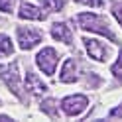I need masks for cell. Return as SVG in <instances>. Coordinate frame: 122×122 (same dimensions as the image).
Returning a JSON list of instances; mask_svg holds the SVG:
<instances>
[{"label": "cell", "instance_id": "cell-1", "mask_svg": "<svg viewBox=\"0 0 122 122\" xmlns=\"http://www.w3.org/2000/svg\"><path fill=\"white\" fill-rule=\"evenodd\" d=\"M79 24L83 30H89V32H97V34H102L104 37H108V40L116 41V37H114V34L108 30V26H106V22L101 18V16H95V14L91 12H85L79 16Z\"/></svg>", "mask_w": 122, "mask_h": 122}, {"label": "cell", "instance_id": "cell-2", "mask_svg": "<svg viewBox=\"0 0 122 122\" xmlns=\"http://www.w3.org/2000/svg\"><path fill=\"white\" fill-rule=\"evenodd\" d=\"M36 61H37V67H40L45 75H53L59 57H57V51L53 49V47H43L40 53H37Z\"/></svg>", "mask_w": 122, "mask_h": 122}, {"label": "cell", "instance_id": "cell-3", "mask_svg": "<svg viewBox=\"0 0 122 122\" xmlns=\"http://www.w3.org/2000/svg\"><path fill=\"white\" fill-rule=\"evenodd\" d=\"M0 77L8 85L12 93L20 95V73H18V63H8V65H0Z\"/></svg>", "mask_w": 122, "mask_h": 122}, {"label": "cell", "instance_id": "cell-4", "mask_svg": "<svg viewBox=\"0 0 122 122\" xmlns=\"http://www.w3.org/2000/svg\"><path fill=\"white\" fill-rule=\"evenodd\" d=\"M87 97L83 95H73V97H67L63 98V102H61V108H63V112L67 114V116H77V114H81L83 110L87 108Z\"/></svg>", "mask_w": 122, "mask_h": 122}, {"label": "cell", "instance_id": "cell-5", "mask_svg": "<svg viewBox=\"0 0 122 122\" xmlns=\"http://www.w3.org/2000/svg\"><path fill=\"white\" fill-rule=\"evenodd\" d=\"M18 41L22 49H32L41 41V34L32 28H18Z\"/></svg>", "mask_w": 122, "mask_h": 122}, {"label": "cell", "instance_id": "cell-6", "mask_svg": "<svg viewBox=\"0 0 122 122\" xmlns=\"http://www.w3.org/2000/svg\"><path fill=\"white\" fill-rule=\"evenodd\" d=\"M85 41V47L89 51V55L97 59V61H106L108 59V47L106 45H102L98 40H91V37H87V40H83Z\"/></svg>", "mask_w": 122, "mask_h": 122}, {"label": "cell", "instance_id": "cell-7", "mask_svg": "<svg viewBox=\"0 0 122 122\" xmlns=\"http://www.w3.org/2000/svg\"><path fill=\"white\" fill-rule=\"evenodd\" d=\"M26 89H28L34 97H40V95H43L45 91H47V87H45L43 83L37 79V75L32 73V71H28V75H26Z\"/></svg>", "mask_w": 122, "mask_h": 122}, {"label": "cell", "instance_id": "cell-8", "mask_svg": "<svg viewBox=\"0 0 122 122\" xmlns=\"http://www.w3.org/2000/svg\"><path fill=\"white\" fill-rule=\"evenodd\" d=\"M20 18L22 20H43L45 14L37 8V6L30 4V2H24L20 6Z\"/></svg>", "mask_w": 122, "mask_h": 122}, {"label": "cell", "instance_id": "cell-9", "mask_svg": "<svg viewBox=\"0 0 122 122\" xmlns=\"http://www.w3.org/2000/svg\"><path fill=\"white\" fill-rule=\"evenodd\" d=\"M61 81L63 83H75L77 81V63L75 59H67L61 69Z\"/></svg>", "mask_w": 122, "mask_h": 122}, {"label": "cell", "instance_id": "cell-10", "mask_svg": "<svg viewBox=\"0 0 122 122\" xmlns=\"http://www.w3.org/2000/svg\"><path fill=\"white\" fill-rule=\"evenodd\" d=\"M51 37H53V40H57V41H63V43H71V40H73L69 28H67L65 24H61V22H59V24H53Z\"/></svg>", "mask_w": 122, "mask_h": 122}, {"label": "cell", "instance_id": "cell-11", "mask_svg": "<svg viewBox=\"0 0 122 122\" xmlns=\"http://www.w3.org/2000/svg\"><path fill=\"white\" fill-rule=\"evenodd\" d=\"M12 51H14V45H12V41H10V37L4 36V34H0V57L10 55Z\"/></svg>", "mask_w": 122, "mask_h": 122}, {"label": "cell", "instance_id": "cell-12", "mask_svg": "<svg viewBox=\"0 0 122 122\" xmlns=\"http://www.w3.org/2000/svg\"><path fill=\"white\" fill-rule=\"evenodd\" d=\"M43 6L51 12H59L63 8V0H43Z\"/></svg>", "mask_w": 122, "mask_h": 122}, {"label": "cell", "instance_id": "cell-13", "mask_svg": "<svg viewBox=\"0 0 122 122\" xmlns=\"http://www.w3.org/2000/svg\"><path fill=\"white\" fill-rule=\"evenodd\" d=\"M16 6V0H0V10L2 12H12Z\"/></svg>", "mask_w": 122, "mask_h": 122}, {"label": "cell", "instance_id": "cell-14", "mask_svg": "<svg viewBox=\"0 0 122 122\" xmlns=\"http://www.w3.org/2000/svg\"><path fill=\"white\" fill-rule=\"evenodd\" d=\"M112 14H114V18L120 22V26H122V2H114L112 4Z\"/></svg>", "mask_w": 122, "mask_h": 122}, {"label": "cell", "instance_id": "cell-15", "mask_svg": "<svg viewBox=\"0 0 122 122\" xmlns=\"http://www.w3.org/2000/svg\"><path fill=\"white\" fill-rule=\"evenodd\" d=\"M53 104H55V102H53V101H45V102H43V106H41V108H43L45 112H47L49 116H53V118H55V116H57V112H55V106H53Z\"/></svg>", "mask_w": 122, "mask_h": 122}, {"label": "cell", "instance_id": "cell-16", "mask_svg": "<svg viewBox=\"0 0 122 122\" xmlns=\"http://www.w3.org/2000/svg\"><path fill=\"white\" fill-rule=\"evenodd\" d=\"M112 73L116 75V77H122V53H120V57H118V61L112 65Z\"/></svg>", "mask_w": 122, "mask_h": 122}, {"label": "cell", "instance_id": "cell-17", "mask_svg": "<svg viewBox=\"0 0 122 122\" xmlns=\"http://www.w3.org/2000/svg\"><path fill=\"white\" fill-rule=\"evenodd\" d=\"M81 4H87V6H97V8H101L102 6V0H77Z\"/></svg>", "mask_w": 122, "mask_h": 122}, {"label": "cell", "instance_id": "cell-18", "mask_svg": "<svg viewBox=\"0 0 122 122\" xmlns=\"http://www.w3.org/2000/svg\"><path fill=\"white\" fill-rule=\"evenodd\" d=\"M110 116H114V118H122V106H118V108H112V110H110Z\"/></svg>", "mask_w": 122, "mask_h": 122}]
</instances>
